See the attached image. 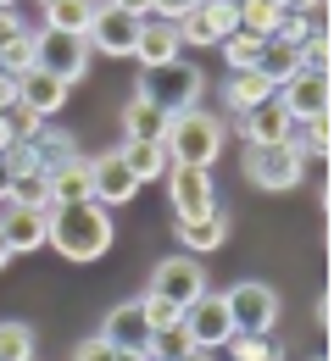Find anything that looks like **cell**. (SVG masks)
<instances>
[{
    "mask_svg": "<svg viewBox=\"0 0 334 361\" xmlns=\"http://www.w3.org/2000/svg\"><path fill=\"white\" fill-rule=\"evenodd\" d=\"M117 228H112V212L95 206V200H78V206H50V233L45 245H56L67 262H100L112 250Z\"/></svg>",
    "mask_w": 334,
    "mask_h": 361,
    "instance_id": "6da1fadb",
    "label": "cell"
},
{
    "mask_svg": "<svg viewBox=\"0 0 334 361\" xmlns=\"http://www.w3.org/2000/svg\"><path fill=\"white\" fill-rule=\"evenodd\" d=\"M223 117H212V111H184V117H167V134H162V150H167V161L173 167H201V173H212V161L223 156Z\"/></svg>",
    "mask_w": 334,
    "mask_h": 361,
    "instance_id": "7a4b0ae2",
    "label": "cell"
},
{
    "mask_svg": "<svg viewBox=\"0 0 334 361\" xmlns=\"http://www.w3.org/2000/svg\"><path fill=\"white\" fill-rule=\"evenodd\" d=\"M201 90H206V78H201V67L195 61H162V67H140V84H134V94L140 100H150L162 117H184V111H195L201 106Z\"/></svg>",
    "mask_w": 334,
    "mask_h": 361,
    "instance_id": "3957f363",
    "label": "cell"
},
{
    "mask_svg": "<svg viewBox=\"0 0 334 361\" xmlns=\"http://www.w3.org/2000/svg\"><path fill=\"white\" fill-rule=\"evenodd\" d=\"M223 306H229L234 334H273V322H279V289L262 283V278H239L234 289H223Z\"/></svg>",
    "mask_w": 334,
    "mask_h": 361,
    "instance_id": "277c9868",
    "label": "cell"
},
{
    "mask_svg": "<svg viewBox=\"0 0 334 361\" xmlns=\"http://www.w3.org/2000/svg\"><path fill=\"white\" fill-rule=\"evenodd\" d=\"M239 167H245V178L256 183V189H295L301 173H306V156L295 150V145H245V156H239Z\"/></svg>",
    "mask_w": 334,
    "mask_h": 361,
    "instance_id": "5b68a950",
    "label": "cell"
},
{
    "mask_svg": "<svg viewBox=\"0 0 334 361\" xmlns=\"http://www.w3.org/2000/svg\"><path fill=\"white\" fill-rule=\"evenodd\" d=\"M229 34H239V0H201L190 17H179V45L217 50Z\"/></svg>",
    "mask_w": 334,
    "mask_h": 361,
    "instance_id": "8992f818",
    "label": "cell"
},
{
    "mask_svg": "<svg viewBox=\"0 0 334 361\" xmlns=\"http://www.w3.org/2000/svg\"><path fill=\"white\" fill-rule=\"evenodd\" d=\"M34 67H45L50 78H61L67 90L73 84H84V73H90V45L78 39V34H34Z\"/></svg>",
    "mask_w": 334,
    "mask_h": 361,
    "instance_id": "52a82bcc",
    "label": "cell"
},
{
    "mask_svg": "<svg viewBox=\"0 0 334 361\" xmlns=\"http://www.w3.org/2000/svg\"><path fill=\"white\" fill-rule=\"evenodd\" d=\"M179 328H184V339H190L195 350H223L229 339H234V322H229V306H223V295H201L195 306H184V317H179Z\"/></svg>",
    "mask_w": 334,
    "mask_h": 361,
    "instance_id": "ba28073f",
    "label": "cell"
},
{
    "mask_svg": "<svg viewBox=\"0 0 334 361\" xmlns=\"http://www.w3.org/2000/svg\"><path fill=\"white\" fill-rule=\"evenodd\" d=\"M167 206H173L179 223H195V217L217 212V183H212V173H201V167H167Z\"/></svg>",
    "mask_w": 334,
    "mask_h": 361,
    "instance_id": "9c48e42d",
    "label": "cell"
},
{
    "mask_svg": "<svg viewBox=\"0 0 334 361\" xmlns=\"http://www.w3.org/2000/svg\"><path fill=\"white\" fill-rule=\"evenodd\" d=\"M150 295H162L167 306H195L201 295H206V272L195 256H167V262H156L150 267Z\"/></svg>",
    "mask_w": 334,
    "mask_h": 361,
    "instance_id": "30bf717a",
    "label": "cell"
},
{
    "mask_svg": "<svg viewBox=\"0 0 334 361\" xmlns=\"http://www.w3.org/2000/svg\"><path fill=\"white\" fill-rule=\"evenodd\" d=\"M134 189H140V183L123 167V150H117V145L100 150V156H90V200H95V206H106V212H112V206H129Z\"/></svg>",
    "mask_w": 334,
    "mask_h": 361,
    "instance_id": "8fae6325",
    "label": "cell"
},
{
    "mask_svg": "<svg viewBox=\"0 0 334 361\" xmlns=\"http://www.w3.org/2000/svg\"><path fill=\"white\" fill-rule=\"evenodd\" d=\"M134 39H140V17L117 11V6H100L90 34H84V45L100 50V56H134Z\"/></svg>",
    "mask_w": 334,
    "mask_h": 361,
    "instance_id": "7c38bea8",
    "label": "cell"
},
{
    "mask_svg": "<svg viewBox=\"0 0 334 361\" xmlns=\"http://www.w3.org/2000/svg\"><path fill=\"white\" fill-rule=\"evenodd\" d=\"M279 100H285V111L295 117V123H312V117H329V73H295L285 90H273Z\"/></svg>",
    "mask_w": 334,
    "mask_h": 361,
    "instance_id": "4fadbf2b",
    "label": "cell"
},
{
    "mask_svg": "<svg viewBox=\"0 0 334 361\" xmlns=\"http://www.w3.org/2000/svg\"><path fill=\"white\" fill-rule=\"evenodd\" d=\"M100 339L112 345V350H150V322H145L140 300H123V306H112V312L100 317Z\"/></svg>",
    "mask_w": 334,
    "mask_h": 361,
    "instance_id": "5bb4252c",
    "label": "cell"
},
{
    "mask_svg": "<svg viewBox=\"0 0 334 361\" xmlns=\"http://www.w3.org/2000/svg\"><path fill=\"white\" fill-rule=\"evenodd\" d=\"M234 123H239V134H245V145H290V128H295V117L285 111L279 94H268L262 106H251Z\"/></svg>",
    "mask_w": 334,
    "mask_h": 361,
    "instance_id": "9a60e30c",
    "label": "cell"
},
{
    "mask_svg": "<svg viewBox=\"0 0 334 361\" xmlns=\"http://www.w3.org/2000/svg\"><path fill=\"white\" fill-rule=\"evenodd\" d=\"M0 233L11 245V256H34L50 233V212H34V206H0Z\"/></svg>",
    "mask_w": 334,
    "mask_h": 361,
    "instance_id": "2e32d148",
    "label": "cell"
},
{
    "mask_svg": "<svg viewBox=\"0 0 334 361\" xmlns=\"http://www.w3.org/2000/svg\"><path fill=\"white\" fill-rule=\"evenodd\" d=\"M179 23H167V17H140V39H134V61L140 67H162V61H179Z\"/></svg>",
    "mask_w": 334,
    "mask_h": 361,
    "instance_id": "e0dca14e",
    "label": "cell"
},
{
    "mask_svg": "<svg viewBox=\"0 0 334 361\" xmlns=\"http://www.w3.org/2000/svg\"><path fill=\"white\" fill-rule=\"evenodd\" d=\"M45 183H50V206H78V200H90V156L73 150L67 161H56L45 173Z\"/></svg>",
    "mask_w": 334,
    "mask_h": 361,
    "instance_id": "ac0fdd59",
    "label": "cell"
},
{
    "mask_svg": "<svg viewBox=\"0 0 334 361\" xmlns=\"http://www.w3.org/2000/svg\"><path fill=\"white\" fill-rule=\"evenodd\" d=\"M17 84H23V106H28L34 117H45V123L56 117V111H61V106H67V84H61V78H50L45 67H34V73H23Z\"/></svg>",
    "mask_w": 334,
    "mask_h": 361,
    "instance_id": "d6986e66",
    "label": "cell"
},
{
    "mask_svg": "<svg viewBox=\"0 0 334 361\" xmlns=\"http://www.w3.org/2000/svg\"><path fill=\"white\" fill-rule=\"evenodd\" d=\"M117 150H123V167L134 173V183H156V178H167V167H173L162 139H123Z\"/></svg>",
    "mask_w": 334,
    "mask_h": 361,
    "instance_id": "ffe728a7",
    "label": "cell"
},
{
    "mask_svg": "<svg viewBox=\"0 0 334 361\" xmlns=\"http://www.w3.org/2000/svg\"><path fill=\"white\" fill-rule=\"evenodd\" d=\"M95 11H100V0H50L45 6V28L50 34H90V23H95Z\"/></svg>",
    "mask_w": 334,
    "mask_h": 361,
    "instance_id": "44dd1931",
    "label": "cell"
},
{
    "mask_svg": "<svg viewBox=\"0 0 334 361\" xmlns=\"http://www.w3.org/2000/svg\"><path fill=\"white\" fill-rule=\"evenodd\" d=\"M229 239V212L217 206V212H206V217H195V223H179V245L190 250V256H201V250H217Z\"/></svg>",
    "mask_w": 334,
    "mask_h": 361,
    "instance_id": "7402d4cb",
    "label": "cell"
},
{
    "mask_svg": "<svg viewBox=\"0 0 334 361\" xmlns=\"http://www.w3.org/2000/svg\"><path fill=\"white\" fill-rule=\"evenodd\" d=\"M256 73L273 84V90H285L290 78L301 73V50L285 45V39H262V56H256Z\"/></svg>",
    "mask_w": 334,
    "mask_h": 361,
    "instance_id": "603a6c76",
    "label": "cell"
},
{
    "mask_svg": "<svg viewBox=\"0 0 334 361\" xmlns=\"http://www.w3.org/2000/svg\"><path fill=\"white\" fill-rule=\"evenodd\" d=\"M268 94H273V84H268L262 73H229V78H223V106H229L234 117H245L251 106H262Z\"/></svg>",
    "mask_w": 334,
    "mask_h": 361,
    "instance_id": "cb8c5ba5",
    "label": "cell"
},
{
    "mask_svg": "<svg viewBox=\"0 0 334 361\" xmlns=\"http://www.w3.org/2000/svg\"><path fill=\"white\" fill-rule=\"evenodd\" d=\"M162 134H167V117H162L150 100L129 94V100H123V139H162Z\"/></svg>",
    "mask_w": 334,
    "mask_h": 361,
    "instance_id": "d4e9b609",
    "label": "cell"
},
{
    "mask_svg": "<svg viewBox=\"0 0 334 361\" xmlns=\"http://www.w3.org/2000/svg\"><path fill=\"white\" fill-rule=\"evenodd\" d=\"M285 23L279 0H239V34H256V39H273Z\"/></svg>",
    "mask_w": 334,
    "mask_h": 361,
    "instance_id": "484cf974",
    "label": "cell"
},
{
    "mask_svg": "<svg viewBox=\"0 0 334 361\" xmlns=\"http://www.w3.org/2000/svg\"><path fill=\"white\" fill-rule=\"evenodd\" d=\"M223 350H229V361H285V345L273 334H234Z\"/></svg>",
    "mask_w": 334,
    "mask_h": 361,
    "instance_id": "4316f807",
    "label": "cell"
},
{
    "mask_svg": "<svg viewBox=\"0 0 334 361\" xmlns=\"http://www.w3.org/2000/svg\"><path fill=\"white\" fill-rule=\"evenodd\" d=\"M0 361H34V328L23 317L0 322Z\"/></svg>",
    "mask_w": 334,
    "mask_h": 361,
    "instance_id": "83f0119b",
    "label": "cell"
},
{
    "mask_svg": "<svg viewBox=\"0 0 334 361\" xmlns=\"http://www.w3.org/2000/svg\"><path fill=\"white\" fill-rule=\"evenodd\" d=\"M0 67H6L11 78L34 73V34H28V28H23V34H11V39H0Z\"/></svg>",
    "mask_w": 334,
    "mask_h": 361,
    "instance_id": "f1b7e54d",
    "label": "cell"
},
{
    "mask_svg": "<svg viewBox=\"0 0 334 361\" xmlns=\"http://www.w3.org/2000/svg\"><path fill=\"white\" fill-rule=\"evenodd\" d=\"M223 61H229V73H256V56H262V39L256 34H229L223 39Z\"/></svg>",
    "mask_w": 334,
    "mask_h": 361,
    "instance_id": "f546056e",
    "label": "cell"
},
{
    "mask_svg": "<svg viewBox=\"0 0 334 361\" xmlns=\"http://www.w3.org/2000/svg\"><path fill=\"white\" fill-rule=\"evenodd\" d=\"M6 206H34V212H50V183H45V173L11 178V200H6Z\"/></svg>",
    "mask_w": 334,
    "mask_h": 361,
    "instance_id": "4dcf8cb0",
    "label": "cell"
},
{
    "mask_svg": "<svg viewBox=\"0 0 334 361\" xmlns=\"http://www.w3.org/2000/svg\"><path fill=\"white\" fill-rule=\"evenodd\" d=\"M140 312H145V322H150V334H167V328H179V306H167V300H162V295H150V289H145L140 295Z\"/></svg>",
    "mask_w": 334,
    "mask_h": 361,
    "instance_id": "1f68e13d",
    "label": "cell"
},
{
    "mask_svg": "<svg viewBox=\"0 0 334 361\" xmlns=\"http://www.w3.org/2000/svg\"><path fill=\"white\" fill-rule=\"evenodd\" d=\"M73 361H117V350L100 339V334H90V339H78V350H73Z\"/></svg>",
    "mask_w": 334,
    "mask_h": 361,
    "instance_id": "d6a6232c",
    "label": "cell"
},
{
    "mask_svg": "<svg viewBox=\"0 0 334 361\" xmlns=\"http://www.w3.org/2000/svg\"><path fill=\"white\" fill-rule=\"evenodd\" d=\"M195 6H201V0H150V11H156V17H167V23H179V17H190Z\"/></svg>",
    "mask_w": 334,
    "mask_h": 361,
    "instance_id": "836d02e7",
    "label": "cell"
},
{
    "mask_svg": "<svg viewBox=\"0 0 334 361\" xmlns=\"http://www.w3.org/2000/svg\"><path fill=\"white\" fill-rule=\"evenodd\" d=\"M17 106H23V84L6 73V78H0V117H6V111H17Z\"/></svg>",
    "mask_w": 334,
    "mask_h": 361,
    "instance_id": "e575fe53",
    "label": "cell"
},
{
    "mask_svg": "<svg viewBox=\"0 0 334 361\" xmlns=\"http://www.w3.org/2000/svg\"><path fill=\"white\" fill-rule=\"evenodd\" d=\"M100 6H117V11H129V17H150V0H100Z\"/></svg>",
    "mask_w": 334,
    "mask_h": 361,
    "instance_id": "d590c367",
    "label": "cell"
},
{
    "mask_svg": "<svg viewBox=\"0 0 334 361\" xmlns=\"http://www.w3.org/2000/svg\"><path fill=\"white\" fill-rule=\"evenodd\" d=\"M318 6H329V0H279V11H318Z\"/></svg>",
    "mask_w": 334,
    "mask_h": 361,
    "instance_id": "8d00e7d4",
    "label": "cell"
},
{
    "mask_svg": "<svg viewBox=\"0 0 334 361\" xmlns=\"http://www.w3.org/2000/svg\"><path fill=\"white\" fill-rule=\"evenodd\" d=\"M11 200V167H6V156H0V206Z\"/></svg>",
    "mask_w": 334,
    "mask_h": 361,
    "instance_id": "74e56055",
    "label": "cell"
},
{
    "mask_svg": "<svg viewBox=\"0 0 334 361\" xmlns=\"http://www.w3.org/2000/svg\"><path fill=\"white\" fill-rule=\"evenodd\" d=\"M11 145H17V139H11V123H6V117H0V156H6V150H11Z\"/></svg>",
    "mask_w": 334,
    "mask_h": 361,
    "instance_id": "f35d334b",
    "label": "cell"
},
{
    "mask_svg": "<svg viewBox=\"0 0 334 361\" xmlns=\"http://www.w3.org/2000/svg\"><path fill=\"white\" fill-rule=\"evenodd\" d=\"M117 361H150V350H117Z\"/></svg>",
    "mask_w": 334,
    "mask_h": 361,
    "instance_id": "ab89813d",
    "label": "cell"
},
{
    "mask_svg": "<svg viewBox=\"0 0 334 361\" xmlns=\"http://www.w3.org/2000/svg\"><path fill=\"white\" fill-rule=\"evenodd\" d=\"M179 361H217V356H212V350H184Z\"/></svg>",
    "mask_w": 334,
    "mask_h": 361,
    "instance_id": "60d3db41",
    "label": "cell"
},
{
    "mask_svg": "<svg viewBox=\"0 0 334 361\" xmlns=\"http://www.w3.org/2000/svg\"><path fill=\"white\" fill-rule=\"evenodd\" d=\"M6 262H11V245H6V233H0V272H6Z\"/></svg>",
    "mask_w": 334,
    "mask_h": 361,
    "instance_id": "b9f144b4",
    "label": "cell"
},
{
    "mask_svg": "<svg viewBox=\"0 0 334 361\" xmlns=\"http://www.w3.org/2000/svg\"><path fill=\"white\" fill-rule=\"evenodd\" d=\"M6 11H11V6H0V17H6Z\"/></svg>",
    "mask_w": 334,
    "mask_h": 361,
    "instance_id": "7bdbcfd3",
    "label": "cell"
},
{
    "mask_svg": "<svg viewBox=\"0 0 334 361\" xmlns=\"http://www.w3.org/2000/svg\"><path fill=\"white\" fill-rule=\"evenodd\" d=\"M0 6H17V0H0Z\"/></svg>",
    "mask_w": 334,
    "mask_h": 361,
    "instance_id": "ee69618b",
    "label": "cell"
},
{
    "mask_svg": "<svg viewBox=\"0 0 334 361\" xmlns=\"http://www.w3.org/2000/svg\"><path fill=\"white\" fill-rule=\"evenodd\" d=\"M312 361H329V356H312Z\"/></svg>",
    "mask_w": 334,
    "mask_h": 361,
    "instance_id": "f6af8a7d",
    "label": "cell"
},
{
    "mask_svg": "<svg viewBox=\"0 0 334 361\" xmlns=\"http://www.w3.org/2000/svg\"><path fill=\"white\" fill-rule=\"evenodd\" d=\"M0 78H6V67H0Z\"/></svg>",
    "mask_w": 334,
    "mask_h": 361,
    "instance_id": "bcb514c9",
    "label": "cell"
},
{
    "mask_svg": "<svg viewBox=\"0 0 334 361\" xmlns=\"http://www.w3.org/2000/svg\"><path fill=\"white\" fill-rule=\"evenodd\" d=\"M40 6H50V0H40Z\"/></svg>",
    "mask_w": 334,
    "mask_h": 361,
    "instance_id": "7dc6e473",
    "label": "cell"
},
{
    "mask_svg": "<svg viewBox=\"0 0 334 361\" xmlns=\"http://www.w3.org/2000/svg\"><path fill=\"white\" fill-rule=\"evenodd\" d=\"M150 361H162V356H150Z\"/></svg>",
    "mask_w": 334,
    "mask_h": 361,
    "instance_id": "c3c4849f",
    "label": "cell"
}]
</instances>
